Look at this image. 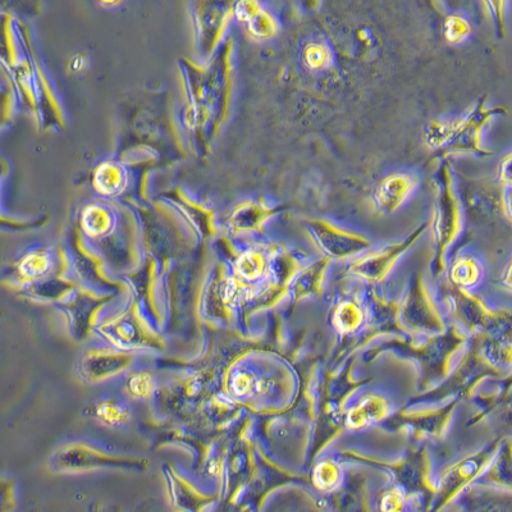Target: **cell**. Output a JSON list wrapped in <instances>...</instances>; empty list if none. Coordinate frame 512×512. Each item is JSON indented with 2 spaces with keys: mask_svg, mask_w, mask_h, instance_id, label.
Instances as JSON below:
<instances>
[{
  "mask_svg": "<svg viewBox=\"0 0 512 512\" xmlns=\"http://www.w3.org/2000/svg\"><path fill=\"white\" fill-rule=\"evenodd\" d=\"M434 187H436V196H434L433 217L429 226L432 228L437 248L443 254L461 230L460 203L452 185L448 160H442L434 176Z\"/></svg>",
  "mask_w": 512,
  "mask_h": 512,
  "instance_id": "obj_1",
  "label": "cell"
},
{
  "mask_svg": "<svg viewBox=\"0 0 512 512\" xmlns=\"http://www.w3.org/2000/svg\"><path fill=\"white\" fill-rule=\"evenodd\" d=\"M501 114H507V109L502 107L488 108L487 96L480 98L472 113L456 121L454 132L447 144L440 149L438 158L447 160L454 155L477 154L480 157H488L492 153L482 146V132L489 121Z\"/></svg>",
  "mask_w": 512,
  "mask_h": 512,
  "instance_id": "obj_2",
  "label": "cell"
},
{
  "mask_svg": "<svg viewBox=\"0 0 512 512\" xmlns=\"http://www.w3.org/2000/svg\"><path fill=\"white\" fill-rule=\"evenodd\" d=\"M306 230L320 248L332 255L344 256L367 248L369 242L354 233L340 230L324 219H308Z\"/></svg>",
  "mask_w": 512,
  "mask_h": 512,
  "instance_id": "obj_3",
  "label": "cell"
},
{
  "mask_svg": "<svg viewBox=\"0 0 512 512\" xmlns=\"http://www.w3.org/2000/svg\"><path fill=\"white\" fill-rule=\"evenodd\" d=\"M419 184L418 176L411 173H392L383 178L374 195L378 213L390 216L409 199Z\"/></svg>",
  "mask_w": 512,
  "mask_h": 512,
  "instance_id": "obj_4",
  "label": "cell"
},
{
  "mask_svg": "<svg viewBox=\"0 0 512 512\" xmlns=\"http://www.w3.org/2000/svg\"><path fill=\"white\" fill-rule=\"evenodd\" d=\"M386 411V402L378 397H369L359 408L351 411L347 416V423L351 428L365 427V425L381 420L386 415Z\"/></svg>",
  "mask_w": 512,
  "mask_h": 512,
  "instance_id": "obj_5",
  "label": "cell"
},
{
  "mask_svg": "<svg viewBox=\"0 0 512 512\" xmlns=\"http://www.w3.org/2000/svg\"><path fill=\"white\" fill-rule=\"evenodd\" d=\"M249 30L251 34L258 39H271L277 35L278 24L276 18L271 13L260 9L256 15L249 21Z\"/></svg>",
  "mask_w": 512,
  "mask_h": 512,
  "instance_id": "obj_6",
  "label": "cell"
},
{
  "mask_svg": "<svg viewBox=\"0 0 512 512\" xmlns=\"http://www.w3.org/2000/svg\"><path fill=\"white\" fill-rule=\"evenodd\" d=\"M472 34V26L465 18L460 16H448L443 25V35L448 43L460 44Z\"/></svg>",
  "mask_w": 512,
  "mask_h": 512,
  "instance_id": "obj_7",
  "label": "cell"
},
{
  "mask_svg": "<svg viewBox=\"0 0 512 512\" xmlns=\"http://www.w3.org/2000/svg\"><path fill=\"white\" fill-rule=\"evenodd\" d=\"M278 212H280V209H271L264 204L251 205L241 213L242 221L239 222V227L260 228L268 218L273 217Z\"/></svg>",
  "mask_w": 512,
  "mask_h": 512,
  "instance_id": "obj_8",
  "label": "cell"
},
{
  "mask_svg": "<svg viewBox=\"0 0 512 512\" xmlns=\"http://www.w3.org/2000/svg\"><path fill=\"white\" fill-rule=\"evenodd\" d=\"M479 267L473 259H461L452 269V280L460 286H472L479 278Z\"/></svg>",
  "mask_w": 512,
  "mask_h": 512,
  "instance_id": "obj_9",
  "label": "cell"
},
{
  "mask_svg": "<svg viewBox=\"0 0 512 512\" xmlns=\"http://www.w3.org/2000/svg\"><path fill=\"white\" fill-rule=\"evenodd\" d=\"M361 314L354 304H342L335 314V323L341 331L351 332L359 327Z\"/></svg>",
  "mask_w": 512,
  "mask_h": 512,
  "instance_id": "obj_10",
  "label": "cell"
},
{
  "mask_svg": "<svg viewBox=\"0 0 512 512\" xmlns=\"http://www.w3.org/2000/svg\"><path fill=\"white\" fill-rule=\"evenodd\" d=\"M237 268H239L242 277L248 278V280H255V278L262 276L264 259L260 254L248 253L242 256Z\"/></svg>",
  "mask_w": 512,
  "mask_h": 512,
  "instance_id": "obj_11",
  "label": "cell"
},
{
  "mask_svg": "<svg viewBox=\"0 0 512 512\" xmlns=\"http://www.w3.org/2000/svg\"><path fill=\"white\" fill-rule=\"evenodd\" d=\"M304 58L306 64H308L312 70H322V68L327 67L329 61H331V56H329L326 45L317 43L309 44L308 47H306Z\"/></svg>",
  "mask_w": 512,
  "mask_h": 512,
  "instance_id": "obj_12",
  "label": "cell"
},
{
  "mask_svg": "<svg viewBox=\"0 0 512 512\" xmlns=\"http://www.w3.org/2000/svg\"><path fill=\"white\" fill-rule=\"evenodd\" d=\"M315 484L319 488L329 489L336 486L338 470L335 465L329 463L320 464L314 474Z\"/></svg>",
  "mask_w": 512,
  "mask_h": 512,
  "instance_id": "obj_13",
  "label": "cell"
},
{
  "mask_svg": "<svg viewBox=\"0 0 512 512\" xmlns=\"http://www.w3.org/2000/svg\"><path fill=\"white\" fill-rule=\"evenodd\" d=\"M16 505L15 486L11 480L0 477V512H13Z\"/></svg>",
  "mask_w": 512,
  "mask_h": 512,
  "instance_id": "obj_14",
  "label": "cell"
},
{
  "mask_svg": "<svg viewBox=\"0 0 512 512\" xmlns=\"http://www.w3.org/2000/svg\"><path fill=\"white\" fill-rule=\"evenodd\" d=\"M98 416L103 422L111 425L120 424L126 418L125 411L116 405L108 404V402L99 406Z\"/></svg>",
  "mask_w": 512,
  "mask_h": 512,
  "instance_id": "obj_15",
  "label": "cell"
},
{
  "mask_svg": "<svg viewBox=\"0 0 512 512\" xmlns=\"http://www.w3.org/2000/svg\"><path fill=\"white\" fill-rule=\"evenodd\" d=\"M128 388H130L131 393H134L135 396H148L150 390H152V379H150L148 374H136L128 382Z\"/></svg>",
  "mask_w": 512,
  "mask_h": 512,
  "instance_id": "obj_16",
  "label": "cell"
},
{
  "mask_svg": "<svg viewBox=\"0 0 512 512\" xmlns=\"http://www.w3.org/2000/svg\"><path fill=\"white\" fill-rule=\"evenodd\" d=\"M486 6L491 8L493 18L496 20L497 31L500 38H505L506 27L504 17L505 2H488Z\"/></svg>",
  "mask_w": 512,
  "mask_h": 512,
  "instance_id": "obj_17",
  "label": "cell"
},
{
  "mask_svg": "<svg viewBox=\"0 0 512 512\" xmlns=\"http://www.w3.org/2000/svg\"><path fill=\"white\" fill-rule=\"evenodd\" d=\"M260 9L262 8H260L259 4L255 2L240 3L236 9L237 17H239L242 21L249 22L251 18H253L256 13L260 11Z\"/></svg>",
  "mask_w": 512,
  "mask_h": 512,
  "instance_id": "obj_18",
  "label": "cell"
},
{
  "mask_svg": "<svg viewBox=\"0 0 512 512\" xmlns=\"http://www.w3.org/2000/svg\"><path fill=\"white\" fill-rule=\"evenodd\" d=\"M498 177H500L502 187L511 186V154H507L501 160L500 167H498Z\"/></svg>",
  "mask_w": 512,
  "mask_h": 512,
  "instance_id": "obj_19",
  "label": "cell"
},
{
  "mask_svg": "<svg viewBox=\"0 0 512 512\" xmlns=\"http://www.w3.org/2000/svg\"><path fill=\"white\" fill-rule=\"evenodd\" d=\"M254 382L249 376H245V374H241V376L236 377L235 383H233V388L237 395H246V393H250L253 390Z\"/></svg>",
  "mask_w": 512,
  "mask_h": 512,
  "instance_id": "obj_20",
  "label": "cell"
},
{
  "mask_svg": "<svg viewBox=\"0 0 512 512\" xmlns=\"http://www.w3.org/2000/svg\"><path fill=\"white\" fill-rule=\"evenodd\" d=\"M401 497L399 493H390V495H387L384 497L383 500V510L384 512L391 511V510H397L401 509Z\"/></svg>",
  "mask_w": 512,
  "mask_h": 512,
  "instance_id": "obj_21",
  "label": "cell"
},
{
  "mask_svg": "<svg viewBox=\"0 0 512 512\" xmlns=\"http://www.w3.org/2000/svg\"><path fill=\"white\" fill-rule=\"evenodd\" d=\"M502 212L507 219H511V186L502 187Z\"/></svg>",
  "mask_w": 512,
  "mask_h": 512,
  "instance_id": "obj_22",
  "label": "cell"
},
{
  "mask_svg": "<svg viewBox=\"0 0 512 512\" xmlns=\"http://www.w3.org/2000/svg\"><path fill=\"white\" fill-rule=\"evenodd\" d=\"M6 120V99L0 95V123Z\"/></svg>",
  "mask_w": 512,
  "mask_h": 512,
  "instance_id": "obj_23",
  "label": "cell"
},
{
  "mask_svg": "<svg viewBox=\"0 0 512 512\" xmlns=\"http://www.w3.org/2000/svg\"><path fill=\"white\" fill-rule=\"evenodd\" d=\"M387 512H402L401 509H397V510H391V511H387Z\"/></svg>",
  "mask_w": 512,
  "mask_h": 512,
  "instance_id": "obj_24",
  "label": "cell"
}]
</instances>
